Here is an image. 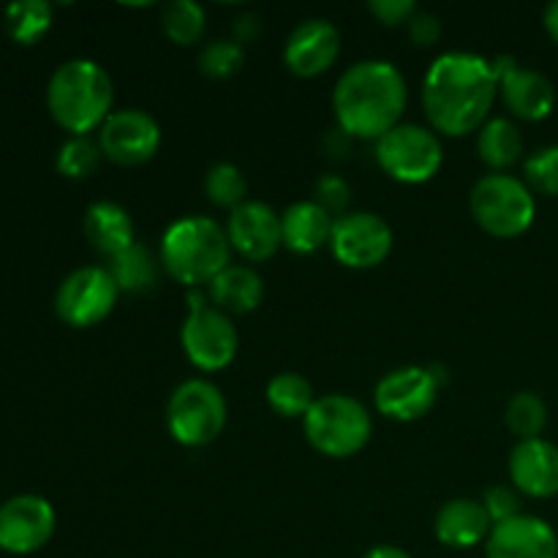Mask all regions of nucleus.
Wrapping results in <instances>:
<instances>
[{
  "instance_id": "1",
  "label": "nucleus",
  "mask_w": 558,
  "mask_h": 558,
  "mask_svg": "<svg viewBox=\"0 0 558 558\" xmlns=\"http://www.w3.org/2000/svg\"><path fill=\"white\" fill-rule=\"evenodd\" d=\"M499 96L494 63L472 52H447L434 60L423 82V109L439 134L469 136L488 123Z\"/></svg>"
},
{
  "instance_id": "2",
  "label": "nucleus",
  "mask_w": 558,
  "mask_h": 558,
  "mask_svg": "<svg viewBox=\"0 0 558 558\" xmlns=\"http://www.w3.org/2000/svg\"><path fill=\"white\" fill-rule=\"evenodd\" d=\"M407 80L390 60H360L349 65L332 90L338 129L352 140L379 142L401 125L407 109Z\"/></svg>"
},
{
  "instance_id": "3",
  "label": "nucleus",
  "mask_w": 558,
  "mask_h": 558,
  "mask_svg": "<svg viewBox=\"0 0 558 558\" xmlns=\"http://www.w3.org/2000/svg\"><path fill=\"white\" fill-rule=\"evenodd\" d=\"M112 76L96 60L76 58L58 65L49 76L47 107L60 129L71 136H87L112 114Z\"/></svg>"
},
{
  "instance_id": "4",
  "label": "nucleus",
  "mask_w": 558,
  "mask_h": 558,
  "mask_svg": "<svg viewBox=\"0 0 558 558\" xmlns=\"http://www.w3.org/2000/svg\"><path fill=\"white\" fill-rule=\"evenodd\" d=\"M227 229L207 216H185L163 232L161 265L183 287H202L232 265Z\"/></svg>"
},
{
  "instance_id": "5",
  "label": "nucleus",
  "mask_w": 558,
  "mask_h": 558,
  "mask_svg": "<svg viewBox=\"0 0 558 558\" xmlns=\"http://www.w3.org/2000/svg\"><path fill=\"white\" fill-rule=\"evenodd\" d=\"M303 425L311 447L327 458L357 456L368 445L371 430H374L368 409L357 398L341 396V392L316 398Z\"/></svg>"
},
{
  "instance_id": "6",
  "label": "nucleus",
  "mask_w": 558,
  "mask_h": 558,
  "mask_svg": "<svg viewBox=\"0 0 558 558\" xmlns=\"http://www.w3.org/2000/svg\"><path fill=\"white\" fill-rule=\"evenodd\" d=\"M472 216L488 234L501 240L521 238L537 218V202L523 180L490 172L472 189Z\"/></svg>"
},
{
  "instance_id": "7",
  "label": "nucleus",
  "mask_w": 558,
  "mask_h": 558,
  "mask_svg": "<svg viewBox=\"0 0 558 558\" xmlns=\"http://www.w3.org/2000/svg\"><path fill=\"white\" fill-rule=\"evenodd\" d=\"M169 434L183 447H207L227 425V401L207 379H189L172 392L167 407Z\"/></svg>"
},
{
  "instance_id": "8",
  "label": "nucleus",
  "mask_w": 558,
  "mask_h": 558,
  "mask_svg": "<svg viewBox=\"0 0 558 558\" xmlns=\"http://www.w3.org/2000/svg\"><path fill=\"white\" fill-rule=\"evenodd\" d=\"M376 161L398 183L420 185L436 178L445 161V150L434 129L401 123L376 142Z\"/></svg>"
},
{
  "instance_id": "9",
  "label": "nucleus",
  "mask_w": 558,
  "mask_h": 558,
  "mask_svg": "<svg viewBox=\"0 0 558 558\" xmlns=\"http://www.w3.org/2000/svg\"><path fill=\"white\" fill-rule=\"evenodd\" d=\"M189 303L191 314L183 322V330H180V343H183L185 357L199 371H207V374L223 371L238 357L240 347L232 316L218 311L216 305H207L196 292L189 294Z\"/></svg>"
},
{
  "instance_id": "10",
  "label": "nucleus",
  "mask_w": 558,
  "mask_h": 558,
  "mask_svg": "<svg viewBox=\"0 0 558 558\" xmlns=\"http://www.w3.org/2000/svg\"><path fill=\"white\" fill-rule=\"evenodd\" d=\"M120 289L107 267H80L63 278L54 294V311L69 327H96L118 305Z\"/></svg>"
},
{
  "instance_id": "11",
  "label": "nucleus",
  "mask_w": 558,
  "mask_h": 558,
  "mask_svg": "<svg viewBox=\"0 0 558 558\" xmlns=\"http://www.w3.org/2000/svg\"><path fill=\"white\" fill-rule=\"evenodd\" d=\"M332 256L352 270L379 267L392 251V229L376 213H343L332 223Z\"/></svg>"
},
{
  "instance_id": "12",
  "label": "nucleus",
  "mask_w": 558,
  "mask_h": 558,
  "mask_svg": "<svg viewBox=\"0 0 558 558\" xmlns=\"http://www.w3.org/2000/svg\"><path fill=\"white\" fill-rule=\"evenodd\" d=\"M98 147L112 163L140 167L161 147V129L142 109H118L98 129Z\"/></svg>"
},
{
  "instance_id": "13",
  "label": "nucleus",
  "mask_w": 558,
  "mask_h": 558,
  "mask_svg": "<svg viewBox=\"0 0 558 558\" xmlns=\"http://www.w3.org/2000/svg\"><path fill=\"white\" fill-rule=\"evenodd\" d=\"M54 523V507L44 496H14L0 507V550L14 556L36 554L52 539Z\"/></svg>"
},
{
  "instance_id": "14",
  "label": "nucleus",
  "mask_w": 558,
  "mask_h": 558,
  "mask_svg": "<svg viewBox=\"0 0 558 558\" xmlns=\"http://www.w3.org/2000/svg\"><path fill=\"white\" fill-rule=\"evenodd\" d=\"M441 387L430 376L428 368L407 365V368L390 371L374 390L376 412L396 423H414L434 409Z\"/></svg>"
},
{
  "instance_id": "15",
  "label": "nucleus",
  "mask_w": 558,
  "mask_h": 558,
  "mask_svg": "<svg viewBox=\"0 0 558 558\" xmlns=\"http://www.w3.org/2000/svg\"><path fill=\"white\" fill-rule=\"evenodd\" d=\"M490 63H494L496 76H499L501 98H505L507 109L515 118L537 123V120H545L554 112L556 90L548 76H543L539 71L523 69L510 54H501Z\"/></svg>"
},
{
  "instance_id": "16",
  "label": "nucleus",
  "mask_w": 558,
  "mask_h": 558,
  "mask_svg": "<svg viewBox=\"0 0 558 558\" xmlns=\"http://www.w3.org/2000/svg\"><path fill=\"white\" fill-rule=\"evenodd\" d=\"M227 238L248 262H267L283 245L281 216L265 202H243L229 213Z\"/></svg>"
},
{
  "instance_id": "17",
  "label": "nucleus",
  "mask_w": 558,
  "mask_h": 558,
  "mask_svg": "<svg viewBox=\"0 0 558 558\" xmlns=\"http://www.w3.org/2000/svg\"><path fill=\"white\" fill-rule=\"evenodd\" d=\"M341 54V33L330 20H305L289 33L283 63L303 80L325 74Z\"/></svg>"
},
{
  "instance_id": "18",
  "label": "nucleus",
  "mask_w": 558,
  "mask_h": 558,
  "mask_svg": "<svg viewBox=\"0 0 558 558\" xmlns=\"http://www.w3.org/2000/svg\"><path fill=\"white\" fill-rule=\"evenodd\" d=\"M485 558H558V534L537 515L499 523L485 543Z\"/></svg>"
},
{
  "instance_id": "19",
  "label": "nucleus",
  "mask_w": 558,
  "mask_h": 558,
  "mask_svg": "<svg viewBox=\"0 0 558 558\" xmlns=\"http://www.w3.org/2000/svg\"><path fill=\"white\" fill-rule=\"evenodd\" d=\"M510 480L515 490L532 499L558 494V447L548 439L518 441L510 452Z\"/></svg>"
},
{
  "instance_id": "20",
  "label": "nucleus",
  "mask_w": 558,
  "mask_h": 558,
  "mask_svg": "<svg viewBox=\"0 0 558 558\" xmlns=\"http://www.w3.org/2000/svg\"><path fill=\"white\" fill-rule=\"evenodd\" d=\"M436 539L445 548L469 550L480 543H488L494 523L477 499H452L439 510L434 523Z\"/></svg>"
},
{
  "instance_id": "21",
  "label": "nucleus",
  "mask_w": 558,
  "mask_h": 558,
  "mask_svg": "<svg viewBox=\"0 0 558 558\" xmlns=\"http://www.w3.org/2000/svg\"><path fill=\"white\" fill-rule=\"evenodd\" d=\"M336 218L316 202H294L281 216L283 245L294 254H314L322 245H330Z\"/></svg>"
},
{
  "instance_id": "22",
  "label": "nucleus",
  "mask_w": 558,
  "mask_h": 558,
  "mask_svg": "<svg viewBox=\"0 0 558 558\" xmlns=\"http://www.w3.org/2000/svg\"><path fill=\"white\" fill-rule=\"evenodd\" d=\"M85 234L98 254L114 259L118 254L129 251L134 240V221L129 210L114 202H96L85 213Z\"/></svg>"
},
{
  "instance_id": "23",
  "label": "nucleus",
  "mask_w": 558,
  "mask_h": 558,
  "mask_svg": "<svg viewBox=\"0 0 558 558\" xmlns=\"http://www.w3.org/2000/svg\"><path fill=\"white\" fill-rule=\"evenodd\" d=\"M213 305L223 314H251L259 308L262 298H265V283H262L259 272L254 267L245 265H229L221 276L213 278L207 283Z\"/></svg>"
},
{
  "instance_id": "24",
  "label": "nucleus",
  "mask_w": 558,
  "mask_h": 558,
  "mask_svg": "<svg viewBox=\"0 0 558 558\" xmlns=\"http://www.w3.org/2000/svg\"><path fill=\"white\" fill-rule=\"evenodd\" d=\"M477 153L494 172L515 167L523 156V136L512 120L494 118L480 129Z\"/></svg>"
},
{
  "instance_id": "25",
  "label": "nucleus",
  "mask_w": 558,
  "mask_h": 558,
  "mask_svg": "<svg viewBox=\"0 0 558 558\" xmlns=\"http://www.w3.org/2000/svg\"><path fill=\"white\" fill-rule=\"evenodd\" d=\"M158 265H161V262L156 259V254H153L150 248L134 243L129 251H123V254H118L114 259H109L107 270L112 272L120 292L142 294L147 292V289L156 287Z\"/></svg>"
},
{
  "instance_id": "26",
  "label": "nucleus",
  "mask_w": 558,
  "mask_h": 558,
  "mask_svg": "<svg viewBox=\"0 0 558 558\" xmlns=\"http://www.w3.org/2000/svg\"><path fill=\"white\" fill-rule=\"evenodd\" d=\"M267 403H270V409L276 414H281V417H303L311 412V407L316 403V396H314V387H311V381L305 379V376L300 374H292V371H287V374H278L272 376L270 385H267Z\"/></svg>"
},
{
  "instance_id": "27",
  "label": "nucleus",
  "mask_w": 558,
  "mask_h": 558,
  "mask_svg": "<svg viewBox=\"0 0 558 558\" xmlns=\"http://www.w3.org/2000/svg\"><path fill=\"white\" fill-rule=\"evenodd\" d=\"M52 27V5L47 0H16L5 9V31L16 44H36Z\"/></svg>"
},
{
  "instance_id": "28",
  "label": "nucleus",
  "mask_w": 558,
  "mask_h": 558,
  "mask_svg": "<svg viewBox=\"0 0 558 558\" xmlns=\"http://www.w3.org/2000/svg\"><path fill=\"white\" fill-rule=\"evenodd\" d=\"M507 428L518 436L521 441L529 439H539V434L548 425V407H545L543 398L532 390L515 392L507 403Z\"/></svg>"
},
{
  "instance_id": "29",
  "label": "nucleus",
  "mask_w": 558,
  "mask_h": 558,
  "mask_svg": "<svg viewBox=\"0 0 558 558\" xmlns=\"http://www.w3.org/2000/svg\"><path fill=\"white\" fill-rule=\"evenodd\" d=\"M161 25L167 38H172L180 47H191L202 38L207 27V14L199 3L194 0H174V3L163 5Z\"/></svg>"
},
{
  "instance_id": "30",
  "label": "nucleus",
  "mask_w": 558,
  "mask_h": 558,
  "mask_svg": "<svg viewBox=\"0 0 558 558\" xmlns=\"http://www.w3.org/2000/svg\"><path fill=\"white\" fill-rule=\"evenodd\" d=\"M205 194L216 207H227L229 213L248 202V183L245 174L234 163H216L205 178Z\"/></svg>"
},
{
  "instance_id": "31",
  "label": "nucleus",
  "mask_w": 558,
  "mask_h": 558,
  "mask_svg": "<svg viewBox=\"0 0 558 558\" xmlns=\"http://www.w3.org/2000/svg\"><path fill=\"white\" fill-rule=\"evenodd\" d=\"M101 147H98V140H90V136H71L69 142H63V147L58 150V172L63 178L82 180L90 178L93 172L101 163Z\"/></svg>"
},
{
  "instance_id": "32",
  "label": "nucleus",
  "mask_w": 558,
  "mask_h": 558,
  "mask_svg": "<svg viewBox=\"0 0 558 558\" xmlns=\"http://www.w3.org/2000/svg\"><path fill=\"white\" fill-rule=\"evenodd\" d=\"M243 44L234 41V38H218L199 52V71L210 80H229L243 69Z\"/></svg>"
},
{
  "instance_id": "33",
  "label": "nucleus",
  "mask_w": 558,
  "mask_h": 558,
  "mask_svg": "<svg viewBox=\"0 0 558 558\" xmlns=\"http://www.w3.org/2000/svg\"><path fill=\"white\" fill-rule=\"evenodd\" d=\"M526 180L534 191L558 196V145L543 147L526 161Z\"/></svg>"
},
{
  "instance_id": "34",
  "label": "nucleus",
  "mask_w": 558,
  "mask_h": 558,
  "mask_svg": "<svg viewBox=\"0 0 558 558\" xmlns=\"http://www.w3.org/2000/svg\"><path fill=\"white\" fill-rule=\"evenodd\" d=\"M314 196L316 205L325 207L330 216L341 218L349 205V196H352V189H349V183L341 174H322L314 185Z\"/></svg>"
},
{
  "instance_id": "35",
  "label": "nucleus",
  "mask_w": 558,
  "mask_h": 558,
  "mask_svg": "<svg viewBox=\"0 0 558 558\" xmlns=\"http://www.w3.org/2000/svg\"><path fill=\"white\" fill-rule=\"evenodd\" d=\"M483 507L488 512L490 523L499 526V523L512 521V518L521 515V496L515 488H507V485H494V488L485 490Z\"/></svg>"
},
{
  "instance_id": "36",
  "label": "nucleus",
  "mask_w": 558,
  "mask_h": 558,
  "mask_svg": "<svg viewBox=\"0 0 558 558\" xmlns=\"http://www.w3.org/2000/svg\"><path fill=\"white\" fill-rule=\"evenodd\" d=\"M368 11L381 22V25H409L414 14H417V5L414 0H371Z\"/></svg>"
},
{
  "instance_id": "37",
  "label": "nucleus",
  "mask_w": 558,
  "mask_h": 558,
  "mask_svg": "<svg viewBox=\"0 0 558 558\" xmlns=\"http://www.w3.org/2000/svg\"><path fill=\"white\" fill-rule=\"evenodd\" d=\"M409 38H412L417 47H434V44L441 38L439 16L423 14V11H417V14L409 20Z\"/></svg>"
},
{
  "instance_id": "38",
  "label": "nucleus",
  "mask_w": 558,
  "mask_h": 558,
  "mask_svg": "<svg viewBox=\"0 0 558 558\" xmlns=\"http://www.w3.org/2000/svg\"><path fill=\"white\" fill-rule=\"evenodd\" d=\"M232 31H234V41H240V44L251 41V38L259 36L262 20L256 14H240L238 20H234Z\"/></svg>"
},
{
  "instance_id": "39",
  "label": "nucleus",
  "mask_w": 558,
  "mask_h": 558,
  "mask_svg": "<svg viewBox=\"0 0 558 558\" xmlns=\"http://www.w3.org/2000/svg\"><path fill=\"white\" fill-rule=\"evenodd\" d=\"M363 558H412V556H409L403 548H398V545H379V548L368 550Z\"/></svg>"
},
{
  "instance_id": "40",
  "label": "nucleus",
  "mask_w": 558,
  "mask_h": 558,
  "mask_svg": "<svg viewBox=\"0 0 558 558\" xmlns=\"http://www.w3.org/2000/svg\"><path fill=\"white\" fill-rule=\"evenodd\" d=\"M545 31H548L550 38L558 44V0L545 9Z\"/></svg>"
}]
</instances>
